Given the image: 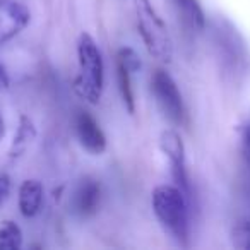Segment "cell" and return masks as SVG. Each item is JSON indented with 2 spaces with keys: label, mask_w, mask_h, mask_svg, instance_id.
Masks as SVG:
<instances>
[{
  "label": "cell",
  "mask_w": 250,
  "mask_h": 250,
  "mask_svg": "<svg viewBox=\"0 0 250 250\" xmlns=\"http://www.w3.org/2000/svg\"><path fill=\"white\" fill-rule=\"evenodd\" d=\"M151 91L153 96L156 98V103L163 115L171 122V124H184L185 110L182 94L178 91V86L168 72L163 69H158L151 76Z\"/></svg>",
  "instance_id": "obj_4"
},
{
  "label": "cell",
  "mask_w": 250,
  "mask_h": 250,
  "mask_svg": "<svg viewBox=\"0 0 250 250\" xmlns=\"http://www.w3.org/2000/svg\"><path fill=\"white\" fill-rule=\"evenodd\" d=\"M11 192V178L7 175H0V204L9 197Z\"/></svg>",
  "instance_id": "obj_15"
},
{
  "label": "cell",
  "mask_w": 250,
  "mask_h": 250,
  "mask_svg": "<svg viewBox=\"0 0 250 250\" xmlns=\"http://www.w3.org/2000/svg\"><path fill=\"white\" fill-rule=\"evenodd\" d=\"M36 132H35V127H33L31 120L26 117H21V125H19V130H18V136L14 137V143H12L11 147V156H18L19 153L26 149L29 143L35 139Z\"/></svg>",
  "instance_id": "obj_13"
},
{
  "label": "cell",
  "mask_w": 250,
  "mask_h": 250,
  "mask_svg": "<svg viewBox=\"0 0 250 250\" xmlns=\"http://www.w3.org/2000/svg\"><path fill=\"white\" fill-rule=\"evenodd\" d=\"M101 201V185L98 180L86 177L77 184L72 194V211L79 218H91L96 214Z\"/></svg>",
  "instance_id": "obj_9"
},
{
  "label": "cell",
  "mask_w": 250,
  "mask_h": 250,
  "mask_svg": "<svg viewBox=\"0 0 250 250\" xmlns=\"http://www.w3.org/2000/svg\"><path fill=\"white\" fill-rule=\"evenodd\" d=\"M243 144H249L250 146V124L245 127V132H243Z\"/></svg>",
  "instance_id": "obj_17"
},
{
  "label": "cell",
  "mask_w": 250,
  "mask_h": 250,
  "mask_svg": "<svg viewBox=\"0 0 250 250\" xmlns=\"http://www.w3.org/2000/svg\"><path fill=\"white\" fill-rule=\"evenodd\" d=\"M134 9H136L137 29L149 55H153L160 62H171L173 42H171L167 24L160 18L153 4L149 0H136Z\"/></svg>",
  "instance_id": "obj_3"
},
{
  "label": "cell",
  "mask_w": 250,
  "mask_h": 250,
  "mask_svg": "<svg viewBox=\"0 0 250 250\" xmlns=\"http://www.w3.org/2000/svg\"><path fill=\"white\" fill-rule=\"evenodd\" d=\"M170 2L185 33L197 35V33L204 31L206 14L199 4V0H170Z\"/></svg>",
  "instance_id": "obj_10"
},
{
  "label": "cell",
  "mask_w": 250,
  "mask_h": 250,
  "mask_svg": "<svg viewBox=\"0 0 250 250\" xmlns=\"http://www.w3.org/2000/svg\"><path fill=\"white\" fill-rule=\"evenodd\" d=\"M9 84H11V81H9L7 70H5V67L2 65V63H0V91L9 89Z\"/></svg>",
  "instance_id": "obj_16"
},
{
  "label": "cell",
  "mask_w": 250,
  "mask_h": 250,
  "mask_svg": "<svg viewBox=\"0 0 250 250\" xmlns=\"http://www.w3.org/2000/svg\"><path fill=\"white\" fill-rule=\"evenodd\" d=\"M74 130L79 139L81 146L91 154H101L106 147V139H104L103 130L100 129L98 122L87 111L79 110L74 117Z\"/></svg>",
  "instance_id": "obj_8"
},
{
  "label": "cell",
  "mask_w": 250,
  "mask_h": 250,
  "mask_svg": "<svg viewBox=\"0 0 250 250\" xmlns=\"http://www.w3.org/2000/svg\"><path fill=\"white\" fill-rule=\"evenodd\" d=\"M31 14L18 0H0V46L14 40L29 24Z\"/></svg>",
  "instance_id": "obj_6"
},
{
  "label": "cell",
  "mask_w": 250,
  "mask_h": 250,
  "mask_svg": "<svg viewBox=\"0 0 250 250\" xmlns=\"http://www.w3.org/2000/svg\"><path fill=\"white\" fill-rule=\"evenodd\" d=\"M22 231L14 221H4L0 225V249H21Z\"/></svg>",
  "instance_id": "obj_12"
},
{
  "label": "cell",
  "mask_w": 250,
  "mask_h": 250,
  "mask_svg": "<svg viewBox=\"0 0 250 250\" xmlns=\"http://www.w3.org/2000/svg\"><path fill=\"white\" fill-rule=\"evenodd\" d=\"M4 134H5V124H4V118H2V113H0V141L4 139Z\"/></svg>",
  "instance_id": "obj_18"
},
{
  "label": "cell",
  "mask_w": 250,
  "mask_h": 250,
  "mask_svg": "<svg viewBox=\"0 0 250 250\" xmlns=\"http://www.w3.org/2000/svg\"><path fill=\"white\" fill-rule=\"evenodd\" d=\"M141 69V60L132 48H122L117 55V81L122 100L127 110L134 113V89H132V74Z\"/></svg>",
  "instance_id": "obj_7"
},
{
  "label": "cell",
  "mask_w": 250,
  "mask_h": 250,
  "mask_svg": "<svg viewBox=\"0 0 250 250\" xmlns=\"http://www.w3.org/2000/svg\"><path fill=\"white\" fill-rule=\"evenodd\" d=\"M231 242L236 249L250 250V219L242 218L233 225Z\"/></svg>",
  "instance_id": "obj_14"
},
{
  "label": "cell",
  "mask_w": 250,
  "mask_h": 250,
  "mask_svg": "<svg viewBox=\"0 0 250 250\" xmlns=\"http://www.w3.org/2000/svg\"><path fill=\"white\" fill-rule=\"evenodd\" d=\"M153 211L163 229L180 247L188 245L187 195L175 185H158L153 190Z\"/></svg>",
  "instance_id": "obj_1"
},
{
  "label": "cell",
  "mask_w": 250,
  "mask_h": 250,
  "mask_svg": "<svg viewBox=\"0 0 250 250\" xmlns=\"http://www.w3.org/2000/svg\"><path fill=\"white\" fill-rule=\"evenodd\" d=\"M160 147L163 154L170 161L171 175L177 184V187L184 192L188 197V180H187V171H185V147L182 143V137L175 130H165L160 137Z\"/></svg>",
  "instance_id": "obj_5"
},
{
  "label": "cell",
  "mask_w": 250,
  "mask_h": 250,
  "mask_svg": "<svg viewBox=\"0 0 250 250\" xmlns=\"http://www.w3.org/2000/svg\"><path fill=\"white\" fill-rule=\"evenodd\" d=\"M104 84V67L101 52L93 36L83 33L77 40V77L76 91L91 104L101 100Z\"/></svg>",
  "instance_id": "obj_2"
},
{
  "label": "cell",
  "mask_w": 250,
  "mask_h": 250,
  "mask_svg": "<svg viewBox=\"0 0 250 250\" xmlns=\"http://www.w3.org/2000/svg\"><path fill=\"white\" fill-rule=\"evenodd\" d=\"M19 211L24 218H33L40 212L43 202V185L38 180H24L19 187Z\"/></svg>",
  "instance_id": "obj_11"
}]
</instances>
